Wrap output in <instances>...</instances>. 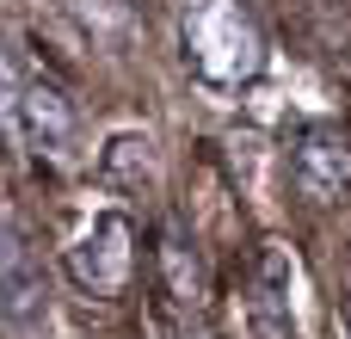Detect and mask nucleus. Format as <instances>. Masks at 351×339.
<instances>
[{
	"mask_svg": "<svg viewBox=\"0 0 351 339\" xmlns=\"http://www.w3.org/2000/svg\"><path fill=\"white\" fill-rule=\"evenodd\" d=\"M339 327H346V339H351V247H346V303H339Z\"/></svg>",
	"mask_w": 351,
	"mask_h": 339,
	"instance_id": "6e6552de",
	"label": "nucleus"
},
{
	"mask_svg": "<svg viewBox=\"0 0 351 339\" xmlns=\"http://www.w3.org/2000/svg\"><path fill=\"white\" fill-rule=\"evenodd\" d=\"M179 49H185L191 80H204L210 93H241L265 68V25L253 0H185Z\"/></svg>",
	"mask_w": 351,
	"mask_h": 339,
	"instance_id": "f257e3e1",
	"label": "nucleus"
},
{
	"mask_svg": "<svg viewBox=\"0 0 351 339\" xmlns=\"http://www.w3.org/2000/svg\"><path fill=\"white\" fill-rule=\"evenodd\" d=\"M43 296V278H37V259L25 247V235H6V315H31Z\"/></svg>",
	"mask_w": 351,
	"mask_h": 339,
	"instance_id": "0eeeda50",
	"label": "nucleus"
},
{
	"mask_svg": "<svg viewBox=\"0 0 351 339\" xmlns=\"http://www.w3.org/2000/svg\"><path fill=\"white\" fill-rule=\"evenodd\" d=\"M12 111H19L25 142H31L43 161H56V167H74V161H80V117H74V99L62 93V80H49L43 68H37V74H19Z\"/></svg>",
	"mask_w": 351,
	"mask_h": 339,
	"instance_id": "7ed1b4c3",
	"label": "nucleus"
},
{
	"mask_svg": "<svg viewBox=\"0 0 351 339\" xmlns=\"http://www.w3.org/2000/svg\"><path fill=\"white\" fill-rule=\"evenodd\" d=\"M154 278H160V296L173 303L179 321H191L204 309V266H197V241L185 235L179 216L160 222V247H154Z\"/></svg>",
	"mask_w": 351,
	"mask_h": 339,
	"instance_id": "39448f33",
	"label": "nucleus"
},
{
	"mask_svg": "<svg viewBox=\"0 0 351 339\" xmlns=\"http://www.w3.org/2000/svg\"><path fill=\"white\" fill-rule=\"evenodd\" d=\"M253 315L259 327L278 339H296V259L284 241H265L259 247V266H253Z\"/></svg>",
	"mask_w": 351,
	"mask_h": 339,
	"instance_id": "423d86ee",
	"label": "nucleus"
},
{
	"mask_svg": "<svg viewBox=\"0 0 351 339\" xmlns=\"http://www.w3.org/2000/svg\"><path fill=\"white\" fill-rule=\"evenodd\" d=\"M62 272L86 296H123L136 284V222L123 210H93L80 235L62 247Z\"/></svg>",
	"mask_w": 351,
	"mask_h": 339,
	"instance_id": "f03ea898",
	"label": "nucleus"
},
{
	"mask_svg": "<svg viewBox=\"0 0 351 339\" xmlns=\"http://www.w3.org/2000/svg\"><path fill=\"white\" fill-rule=\"evenodd\" d=\"M290 185L308 204H346L351 198V136L339 124H308L290 142Z\"/></svg>",
	"mask_w": 351,
	"mask_h": 339,
	"instance_id": "20e7f679",
	"label": "nucleus"
}]
</instances>
